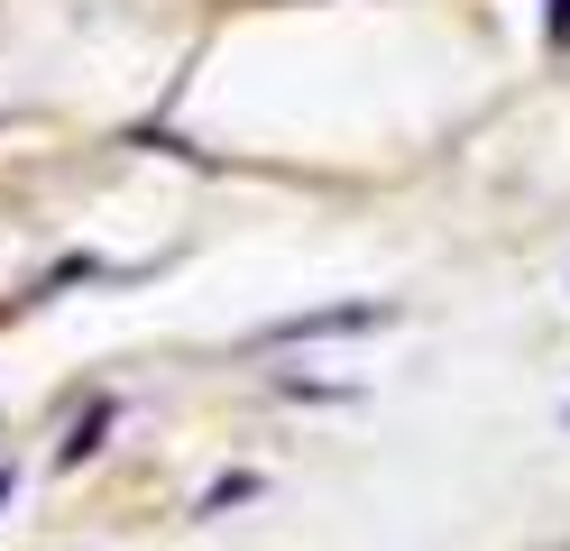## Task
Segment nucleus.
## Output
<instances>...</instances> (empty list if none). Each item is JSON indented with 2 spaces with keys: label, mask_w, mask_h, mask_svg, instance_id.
<instances>
[{
  "label": "nucleus",
  "mask_w": 570,
  "mask_h": 551,
  "mask_svg": "<svg viewBox=\"0 0 570 551\" xmlns=\"http://www.w3.org/2000/svg\"><path fill=\"white\" fill-rule=\"evenodd\" d=\"M368 322H396V304H377V294H360V304H323V313H285V322H267L258 341L276 350V341H332V331H368Z\"/></svg>",
  "instance_id": "obj_1"
},
{
  "label": "nucleus",
  "mask_w": 570,
  "mask_h": 551,
  "mask_svg": "<svg viewBox=\"0 0 570 551\" xmlns=\"http://www.w3.org/2000/svg\"><path fill=\"white\" fill-rule=\"evenodd\" d=\"M111 423H120V404H111V395H101V404H92V414H83L75 432H65V451H56V469H83V460L101 451V432H111Z\"/></svg>",
  "instance_id": "obj_2"
},
{
  "label": "nucleus",
  "mask_w": 570,
  "mask_h": 551,
  "mask_svg": "<svg viewBox=\"0 0 570 551\" xmlns=\"http://www.w3.org/2000/svg\"><path fill=\"white\" fill-rule=\"evenodd\" d=\"M248 496H258V478L230 469V478H212V488H203V505H194V514H230V505H248Z\"/></svg>",
  "instance_id": "obj_3"
},
{
  "label": "nucleus",
  "mask_w": 570,
  "mask_h": 551,
  "mask_svg": "<svg viewBox=\"0 0 570 551\" xmlns=\"http://www.w3.org/2000/svg\"><path fill=\"white\" fill-rule=\"evenodd\" d=\"M10 496H19V469H0V505H10Z\"/></svg>",
  "instance_id": "obj_4"
},
{
  "label": "nucleus",
  "mask_w": 570,
  "mask_h": 551,
  "mask_svg": "<svg viewBox=\"0 0 570 551\" xmlns=\"http://www.w3.org/2000/svg\"><path fill=\"white\" fill-rule=\"evenodd\" d=\"M561 423H570V404H561Z\"/></svg>",
  "instance_id": "obj_5"
}]
</instances>
